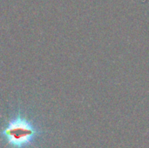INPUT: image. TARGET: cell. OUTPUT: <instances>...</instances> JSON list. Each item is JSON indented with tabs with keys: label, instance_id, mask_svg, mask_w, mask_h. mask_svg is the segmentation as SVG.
<instances>
[{
	"label": "cell",
	"instance_id": "6da1fadb",
	"mask_svg": "<svg viewBox=\"0 0 149 148\" xmlns=\"http://www.w3.org/2000/svg\"><path fill=\"white\" fill-rule=\"evenodd\" d=\"M40 132L25 115L17 113L11 118L0 135L14 148H24L31 145Z\"/></svg>",
	"mask_w": 149,
	"mask_h": 148
}]
</instances>
